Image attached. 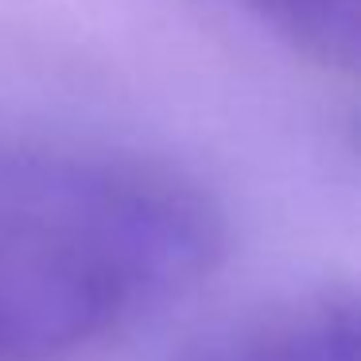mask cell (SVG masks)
Here are the masks:
<instances>
[{
  "mask_svg": "<svg viewBox=\"0 0 361 361\" xmlns=\"http://www.w3.org/2000/svg\"><path fill=\"white\" fill-rule=\"evenodd\" d=\"M179 361H361V299H322L237 322Z\"/></svg>",
  "mask_w": 361,
  "mask_h": 361,
  "instance_id": "7a4b0ae2",
  "label": "cell"
},
{
  "mask_svg": "<svg viewBox=\"0 0 361 361\" xmlns=\"http://www.w3.org/2000/svg\"><path fill=\"white\" fill-rule=\"evenodd\" d=\"M221 249V210L171 167L0 144V361L82 357L190 291Z\"/></svg>",
  "mask_w": 361,
  "mask_h": 361,
  "instance_id": "6da1fadb",
  "label": "cell"
},
{
  "mask_svg": "<svg viewBox=\"0 0 361 361\" xmlns=\"http://www.w3.org/2000/svg\"><path fill=\"white\" fill-rule=\"evenodd\" d=\"M307 51L361 71V0H249Z\"/></svg>",
  "mask_w": 361,
  "mask_h": 361,
  "instance_id": "3957f363",
  "label": "cell"
}]
</instances>
